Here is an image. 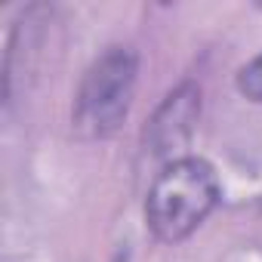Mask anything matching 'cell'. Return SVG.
Listing matches in <instances>:
<instances>
[{
	"mask_svg": "<svg viewBox=\"0 0 262 262\" xmlns=\"http://www.w3.org/2000/svg\"><path fill=\"white\" fill-rule=\"evenodd\" d=\"M234 86H237L241 96H247L250 102H259V105H262V53H259L256 59H250L247 65L237 68Z\"/></svg>",
	"mask_w": 262,
	"mask_h": 262,
	"instance_id": "cell-4",
	"label": "cell"
},
{
	"mask_svg": "<svg viewBox=\"0 0 262 262\" xmlns=\"http://www.w3.org/2000/svg\"><path fill=\"white\" fill-rule=\"evenodd\" d=\"M139 80V56L133 47H108L83 74L74 108H71V126L77 139L83 142H102L111 139L120 123L129 114Z\"/></svg>",
	"mask_w": 262,
	"mask_h": 262,
	"instance_id": "cell-2",
	"label": "cell"
},
{
	"mask_svg": "<svg viewBox=\"0 0 262 262\" xmlns=\"http://www.w3.org/2000/svg\"><path fill=\"white\" fill-rule=\"evenodd\" d=\"M222 185L204 158H176L151 182L145 198V225L161 244H179L216 210Z\"/></svg>",
	"mask_w": 262,
	"mask_h": 262,
	"instance_id": "cell-1",
	"label": "cell"
},
{
	"mask_svg": "<svg viewBox=\"0 0 262 262\" xmlns=\"http://www.w3.org/2000/svg\"><path fill=\"white\" fill-rule=\"evenodd\" d=\"M198 111H201V90L194 83H185L179 86L176 93L167 96V102L158 108L155 120L148 123L145 129V142L155 148V151H167V148H176L188 139L191 126L198 120Z\"/></svg>",
	"mask_w": 262,
	"mask_h": 262,
	"instance_id": "cell-3",
	"label": "cell"
}]
</instances>
